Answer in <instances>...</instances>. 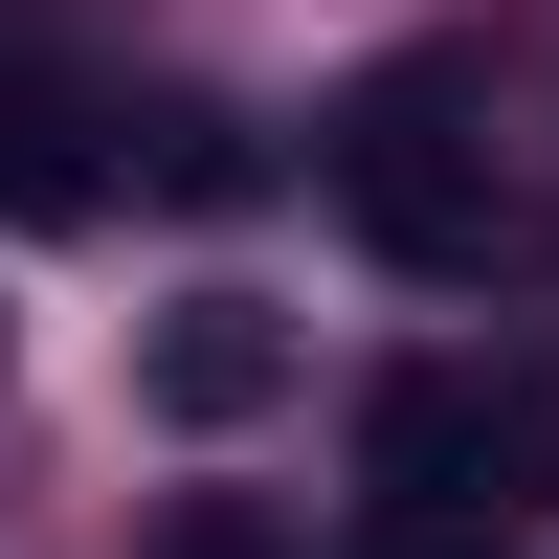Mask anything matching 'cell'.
Here are the masks:
<instances>
[{
    "label": "cell",
    "instance_id": "3",
    "mask_svg": "<svg viewBox=\"0 0 559 559\" xmlns=\"http://www.w3.org/2000/svg\"><path fill=\"white\" fill-rule=\"evenodd\" d=\"M134 403H157V426H269V403H292V313H269V292H179L157 313V336H134Z\"/></svg>",
    "mask_w": 559,
    "mask_h": 559
},
{
    "label": "cell",
    "instance_id": "1",
    "mask_svg": "<svg viewBox=\"0 0 559 559\" xmlns=\"http://www.w3.org/2000/svg\"><path fill=\"white\" fill-rule=\"evenodd\" d=\"M336 224L381 269H426V292H471L492 247H515V202H492V134H471V68H381L336 112Z\"/></svg>",
    "mask_w": 559,
    "mask_h": 559
},
{
    "label": "cell",
    "instance_id": "5",
    "mask_svg": "<svg viewBox=\"0 0 559 559\" xmlns=\"http://www.w3.org/2000/svg\"><path fill=\"white\" fill-rule=\"evenodd\" d=\"M157 559H292V537H269L247 492H202V515H157Z\"/></svg>",
    "mask_w": 559,
    "mask_h": 559
},
{
    "label": "cell",
    "instance_id": "4",
    "mask_svg": "<svg viewBox=\"0 0 559 559\" xmlns=\"http://www.w3.org/2000/svg\"><path fill=\"white\" fill-rule=\"evenodd\" d=\"M90 179H112V157H90V112H68L45 68H0V224H90Z\"/></svg>",
    "mask_w": 559,
    "mask_h": 559
},
{
    "label": "cell",
    "instance_id": "2",
    "mask_svg": "<svg viewBox=\"0 0 559 559\" xmlns=\"http://www.w3.org/2000/svg\"><path fill=\"white\" fill-rule=\"evenodd\" d=\"M559 471V403L537 381H471V358H403L381 403H358V492H381V515H515V492Z\"/></svg>",
    "mask_w": 559,
    "mask_h": 559
},
{
    "label": "cell",
    "instance_id": "6",
    "mask_svg": "<svg viewBox=\"0 0 559 559\" xmlns=\"http://www.w3.org/2000/svg\"><path fill=\"white\" fill-rule=\"evenodd\" d=\"M358 559H492V537H471V515H381Z\"/></svg>",
    "mask_w": 559,
    "mask_h": 559
}]
</instances>
